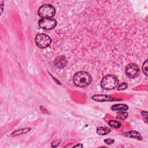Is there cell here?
Returning a JSON list of instances; mask_svg holds the SVG:
<instances>
[{"label": "cell", "mask_w": 148, "mask_h": 148, "mask_svg": "<svg viewBox=\"0 0 148 148\" xmlns=\"http://www.w3.org/2000/svg\"><path fill=\"white\" fill-rule=\"evenodd\" d=\"M125 73L128 78L130 79H134L137 78L139 75V67L137 64L134 63H130L126 67Z\"/></svg>", "instance_id": "8992f818"}, {"label": "cell", "mask_w": 148, "mask_h": 148, "mask_svg": "<svg viewBox=\"0 0 148 148\" xmlns=\"http://www.w3.org/2000/svg\"><path fill=\"white\" fill-rule=\"evenodd\" d=\"M30 130H31V128H25V129H19V130H17L14 131L13 133H12L11 134V136L15 137V136L19 135L24 134H26L27 133L29 132Z\"/></svg>", "instance_id": "8fae6325"}, {"label": "cell", "mask_w": 148, "mask_h": 148, "mask_svg": "<svg viewBox=\"0 0 148 148\" xmlns=\"http://www.w3.org/2000/svg\"><path fill=\"white\" fill-rule=\"evenodd\" d=\"M55 8L50 4H45L42 5L38 9V13L42 19L52 18L56 15Z\"/></svg>", "instance_id": "3957f363"}, {"label": "cell", "mask_w": 148, "mask_h": 148, "mask_svg": "<svg viewBox=\"0 0 148 148\" xmlns=\"http://www.w3.org/2000/svg\"><path fill=\"white\" fill-rule=\"evenodd\" d=\"M101 85L105 90H113L119 85V79L115 75H108L102 78L101 82Z\"/></svg>", "instance_id": "7a4b0ae2"}, {"label": "cell", "mask_w": 148, "mask_h": 148, "mask_svg": "<svg viewBox=\"0 0 148 148\" xmlns=\"http://www.w3.org/2000/svg\"><path fill=\"white\" fill-rule=\"evenodd\" d=\"M104 142L108 145H112L115 142V140L111 138H108L106 139H105Z\"/></svg>", "instance_id": "d6986e66"}, {"label": "cell", "mask_w": 148, "mask_h": 148, "mask_svg": "<svg viewBox=\"0 0 148 148\" xmlns=\"http://www.w3.org/2000/svg\"><path fill=\"white\" fill-rule=\"evenodd\" d=\"M61 141L60 140H55L53 142H52V146L53 147H57L59 144H60Z\"/></svg>", "instance_id": "ac0fdd59"}, {"label": "cell", "mask_w": 148, "mask_h": 148, "mask_svg": "<svg viewBox=\"0 0 148 148\" xmlns=\"http://www.w3.org/2000/svg\"><path fill=\"white\" fill-rule=\"evenodd\" d=\"M108 125L112 128L119 129L122 126V124L117 121L110 120L108 122Z\"/></svg>", "instance_id": "4fadbf2b"}, {"label": "cell", "mask_w": 148, "mask_h": 148, "mask_svg": "<svg viewBox=\"0 0 148 148\" xmlns=\"http://www.w3.org/2000/svg\"><path fill=\"white\" fill-rule=\"evenodd\" d=\"M142 71L144 74L147 76V60H146L145 62L143 64L142 66Z\"/></svg>", "instance_id": "2e32d148"}, {"label": "cell", "mask_w": 148, "mask_h": 148, "mask_svg": "<svg viewBox=\"0 0 148 148\" xmlns=\"http://www.w3.org/2000/svg\"><path fill=\"white\" fill-rule=\"evenodd\" d=\"M73 81L76 86L85 87L92 83V77L89 73L85 71H80L74 75Z\"/></svg>", "instance_id": "6da1fadb"}, {"label": "cell", "mask_w": 148, "mask_h": 148, "mask_svg": "<svg viewBox=\"0 0 148 148\" xmlns=\"http://www.w3.org/2000/svg\"><path fill=\"white\" fill-rule=\"evenodd\" d=\"M75 147H82L83 145H75Z\"/></svg>", "instance_id": "ffe728a7"}, {"label": "cell", "mask_w": 148, "mask_h": 148, "mask_svg": "<svg viewBox=\"0 0 148 148\" xmlns=\"http://www.w3.org/2000/svg\"><path fill=\"white\" fill-rule=\"evenodd\" d=\"M38 25L42 29L45 30H50L57 25V21L53 18L41 19L38 21Z\"/></svg>", "instance_id": "5b68a950"}, {"label": "cell", "mask_w": 148, "mask_h": 148, "mask_svg": "<svg viewBox=\"0 0 148 148\" xmlns=\"http://www.w3.org/2000/svg\"><path fill=\"white\" fill-rule=\"evenodd\" d=\"M110 132V130L104 127H99L97 129V133L101 135H105Z\"/></svg>", "instance_id": "7c38bea8"}, {"label": "cell", "mask_w": 148, "mask_h": 148, "mask_svg": "<svg viewBox=\"0 0 148 148\" xmlns=\"http://www.w3.org/2000/svg\"><path fill=\"white\" fill-rule=\"evenodd\" d=\"M141 114H142V117H143V121L145 122V123L146 124H147V111H146V110H142Z\"/></svg>", "instance_id": "e0dca14e"}, {"label": "cell", "mask_w": 148, "mask_h": 148, "mask_svg": "<svg viewBox=\"0 0 148 148\" xmlns=\"http://www.w3.org/2000/svg\"><path fill=\"white\" fill-rule=\"evenodd\" d=\"M123 135L128 138H135L138 140H142V137L141 136V134L136 131H129L125 132L123 134Z\"/></svg>", "instance_id": "9c48e42d"}, {"label": "cell", "mask_w": 148, "mask_h": 148, "mask_svg": "<svg viewBox=\"0 0 148 148\" xmlns=\"http://www.w3.org/2000/svg\"><path fill=\"white\" fill-rule=\"evenodd\" d=\"M117 89L119 90H123L126 89L128 87V84L127 83H122L119 86H117Z\"/></svg>", "instance_id": "9a60e30c"}, {"label": "cell", "mask_w": 148, "mask_h": 148, "mask_svg": "<svg viewBox=\"0 0 148 148\" xmlns=\"http://www.w3.org/2000/svg\"><path fill=\"white\" fill-rule=\"evenodd\" d=\"M35 42L38 48L45 49L50 45L52 40L50 37L45 34H38L35 36Z\"/></svg>", "instance_id": "277c9868"}, {"label": "cell", "mask_w": 148, "mask_h": 148, "mask_svg": "<svg viewBox=\"0 0 148 148\" xmlns=\"http://www.w3.org/2000/svg\"><path fill=\"white\" fill-rule=\"evenodd\" d=\"M68 63L67 58L64 56H57L54 61L55 66L59 68H64Z\"/></svg>", "instance_id": "ba28073f"}, {"label": "cell", "mask_w": 148, "mask_h": 148, "mask_svg": "<svg viewBox=\"0 0 148 148\" xmlns=\"http://www.w3.org/2000/svg\"><path fill=\"white\" fill-rule=\"evenodd\" d=\"M111 109L114 111H126L129 109V106L126 104H118L113 105L111 107Z\"/></svg>", "instance_id": "30bf717a"}, {"label": "cell", "mask_w": 148, "mask_h": 148, "mask_svg": "<svg viewBox=\"0 0 148 148\" xmlns=\"http://www.w3.org/2000/svg\"><path fill=\"white\" fill-rule=\"evenodd\" d=\"M92 99L94 101L97 102H108V101H122V100L119 98H115L111 96L106 94H96L92 97Z\"/></svg>", "instance_id": "52a82bcc"}, {"label": "cell", "mask_w": 148, "mask_h": 148, "mask_svg": "<svg viewBox=\"0 0 148 148\" xmlns=\"http://www.w3.org/2000/svg\"><path fill=\"white\" fill-rule=\"evenodd\" d=\"M128 117V113L125 111H119L117 113V118L118 119L125 120Z\"/></svg>", "instance_id": "5bb4252c"}]
</instances>
